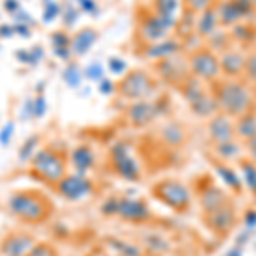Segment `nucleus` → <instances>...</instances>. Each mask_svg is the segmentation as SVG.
Here are the masks:
<instances>
[{"mask_svg":"<svg viewBox=\"0 0 256 256\" xmlns=\"http://www.w3.org/2000/svg\"><path fill=\"white\" fill-rule=\"evenodd\" d=\"M229 34L232 41H236L239 44H250L256 38V28H253L246 20H242V22L236 24L234 28H230Z\"/></svg>","mask_w":256,"mask_h":256,"instance_id":"obj_29","label":"nucleus"},{"mask_svg":"<svg viewBox=\"0 0 256 256\" xmlns=\"http://www.w3.org/2000/svg\"><path fill=\"white\" fill-rule=\"evenodd\" d=\"M159 92V80L150 72L144 68L128 70L120 77L116 84V94L126 101H142L154 99Z\"/></svg>","mask_w":256,"mask_h":256,"instance_id":"obj_3","label":"nucleus"},{"mask_svg":"<svg viewBox=\"0 0 256 256\" xmlns=\"http://www.w3.org/2000/svg\"><path fill=\"white\" fill-rule=\"evenodd\" d=\"M226 256H242V250L241 248H232L230 251H227Z\"/></svg>","mask_w":256,"mask_h":256,"instance_id":"obj_46","label":"nucleus"},{"mask_svg":"<svg viewBox=\"0 0 256 256\" xmlns=\"http://www.w3.org/2000/svg\"><path fill=\"white\" fill-rule=\"evenodd\" d=\"M31 172L36 180L48 184L50 188H55L56 183L68 174L67 172V159L64 154L52 147H43L34 152L31 158Z\"/></svg>","mask_w":256,"mask_h":256,"instance_id":"obj_4","label":"nucleus"},{"mask_svg":"<svg viewBox=\"0 0 256 256\" xmlns=\"http://www.w3.org/2000/svg\"><path fill=\"white\" fill-rule=\"evenodd\" d=\"M230 41H232L230 34L224 31V28H220V30L214 32L210 38L205 40V43H207L205 46H208L210 50H214V52L220 55L222 52H226L227 48H230Z\"/></svg>","mask_w":256,"mask_h":256,"instance_id":"obj_30","label":"nucleus"},{"mask_svg":"<svg viewBox=\"0 0 256 256\" xmlns=\"http://www.w3.org/2000/svg\"><path fill=\"white\" fill-rule=\"evenodd\" d=\"M43 113H44V102H43V98H40L38 102H36V114L43 116Z\"/></svg>","mask_w":256,"mask_h":256,"instance_id":"obj_45","label":"nucleus"},{"mask_svg":"<svg viewBox=\"0 0 256 256\" xmlns=\"http://www.w3.org/2000/svg\"><path fill=\"white\" fill-rule=\"evenodd\" d=\"M238 166H239V171H241V180H242L244 188L253 196H256V160L244 156V158L238 162Z\"/></svg>","mask_w":256,"mask_h":256,"instance_id":"obj_28","label":"nucleus"},{"mask_svg":"<svg viewBox=\"0 0 256 256\" xmlns=\"http://www.w3.org/2000/svg\"><path fill=\"white\" fill-rule=\"evenodd\" d=\"M214 147V154H216L217 160H222V162H239L242 158H244V144L239 138H232L229 142H222L217 144Z\"/></svg>","mask_w":256,"mask_h":256,"instance_id":"obj_22","label":"nucleus"},{"mask_svg":"<svg viewBox=\"0 0 256 256\" xmlns=\"http://www.w3.org/2000/svg\"><path fill=\"white\" fill-rule=\"evenodd\" d=\"M234 125H236V137L239 140H242V144L256 137V113L254 111L236 118L234 120Z\"/></svg>","mask_w":256,"mask_h":256,"instance_id":"obj_26","label":"nucleus"},{"mask_svg":"<svg viewBox=\"0 0 256 256\" xmlns=\"http://www.w3.org/2000/svg\"><path fill=\"white\" fill-rule=\"evenodd\" d=\"M102 94H111V92H116V84H113L111 80H102L101 82V88H99Z\"/></svg>","mask_w":256,"mask_h":256,"instance_id":"obj_43","label":"nucleus"},{"mask_svg":"<svg viewBox=\"0 0 256 256\" xmlns=\"http://www.w3.org/2000/svg\"><path fill=\"white\" fill-rule=\"evenodd\" d=\"M116 217L125 222H132V224H144L152 218V210L148 208L146 202L138 200V198L118 196Z\"/></svg>","mask_w":256,"mask_h":256,"instance_id":"obj_14","label":"nucleus"},{"mask_svg":"<svg viewBox=\"0 0 256 256\" xmlns=\"http://www.w3.org/2000/svg\"><path fill=\"white\" fill-rule=\"evenodd\" d=\"M7 210L14 218L28 226L44 224L53 214L52 200L34 188L14 190L7 198Z\"/></svg>","mask_w":256,"mask_h":256,"instance_id":"obj_2","label":"nucleus"},{"mask_svg":"<svg viewBox=\"0 0 256 256\" xmlns=\"http://www.w3.org/2000/svg\"><path fill=\"white\" fill-rule=\"evenodd\" d=\"M53 190L65 200L79 202L94 192V183L86 174L74 172V174H67L65 178H62Z\"/></svg>","mask_w":256,"mask_h":256,"instance_id":"obj_11","label":"nucleus"},{"mask_svg":"<svg viewBox=\"0 0 256 256\" xmlns=\"http://www.w3.org/2000/svg\"><path fill=\"white\" fill-rule=\"evenodd\" d=\"M202 220H204L205 227H207L210 232L216 234L218 238H224L236 226L238 212L232 204H227L224 207L214 210V212L202 214Z\"/></svg>","mask_w":256,"mask_h":256,"instance_id":"obj_13","label":"nucleus"},{"mask_svg":"<svg viewBox=\"0 0 256 256\" xmlns=\"http://www.w3.org/2000/svg\"><path fill=\"white\" fill-rule=\"evenodd\" d=\"M88 256H90V254H88Z\"/></svg>","mask_w":256,"mask_h":256,"instance_id":"obj_49","label":"nucleus"},{"mask_svg":"<svg viewBox=\"0 0 256 256\" xmlns=\"http://www.w3.org/2000/svg\"><path fill=\"white\" fill-rule=\"evenodd\" d=\"M216 7L218 19H220V26L229 28V30L242 20L250 19L256 10L253 4H246L241 0H218Z\"/></svg>","mask_w":256,"mask_h":256,"instance_id":"obj_12","label":"nucleus"},{"mask_svg":"<svg viewBox=\"0 0 256 256\" xmlns=\"http://www.w3.org/2000/svg\"><path fill=\"white\" fill-rule=\"evenodd\" d=\"M110 246L113 248L120 256H147L142 248H138L137 244H134V242L123 241V239H116V238L110 239Z\"/></svg>","mask_w":256,"mask_h":256,"instance_id":"obj_31","label":"nucleus"},{"mask_svg":"<svg viewBox=\"0 0 256 256\" xmlns=\"http://www.w3.org/2000/svg\"><path fill=\"white\" fill-rule=\"evenodd\" d=\"M214 98L217 101L218 111L230 118H239L246 113L254 111L256 96L253 86L242 79H218L210 84Z\"/></svg>","mask_w":256,"mask_h":256,"instance_id":"obj_1","label":"nucleus"},{"mask_svg":"<svg viewBox=\"0 0 256 256\" xmlns=\"http://www.w3.org/2000/svg\"><path fill=\"white\" fill-rule=\"evenodd\" d=\"M152 195L156 196V200L160 202L162 205H166L168 208L174 210V212H186L192 207L193 195L190 192V188L183 181L180 180H162L152 186Z\"/></svg>","mask_w":256,"mask_h":256,"instance_id":"obj_7","label":"nucleus"},{"mask_svg":"<svg viewBox=\"0 0 256 256\" xmlns=\"http://www.w3.org/2000/svg\"><path fill=\"white\" fill-rule=\"evenodd\" d=\"M110 72H113L114 76H123L126 72V64L122 58H110L108 62Z\"/></svg>","mask_w":256,"mask_h":256,"instance_id":"obj_39","label":"nucleus"},{"mask_svg":"<svg viewBox=\"0 0 256 256\" xmlns=\"http://www.w3.org/2000/svg\"><path fill=\"white\" fill-rule=\"evenodd\" d=\"M218 58H220L222 77H226V79H241L242 74H244L248 58V53L242 52V48H227L226 52H222L218 55Z\"/></svg>","mask_w":256,"mask_h":256,"instance_id":"obj_17","label":"nucleus"},{"mask_svg":"<svg viewBox=\"0 0 256 256\" xmlns=\"http://www.w3.org/2000/svg\"><path fill=\"white\" fill-rule=\"evenodd\" d=\"M36 142H38V137H31L30 140L26 142V146L20 147V152H19V158L20 159H30L34 156V147H36Z\"/></svg>","mask_w":256,"mask_h":256,"instance_id":"obj_38","label":"nucleus"},{"mask_svg":"<svg viewBox=\"0 0 256 256\" xmlns=\"http://www.w3.org/2000/svg\"><path fill=\"white\" fill-rule=\"evenodd\" d=\"M244 150H246L248 158L256 160V137L248 140V142H244Z\"/></svg>","mask_w":256,"mask_h":256,"instance_id":"obj_42","label":"nucleus"},{"mask_svg":"<svg viewBox=\"0 0 256 256\" xmlns=\"http://www.w3.org/2000/svg\"><path fill=\"white\" fill-rule=\"evenodd\" d=\"M102 74H104V70H102V67L99 64H92L86 68V77H88V79H92V80L102 79Z\"/></svg>","mask_w":256,"mask_h":256,"instance_id":"obj_40","label":"nucleus"},{"mask_svg":"<svg viewBox=\"0 0 256 256\" xmlns=\"http://www.w3.org/2000/svg\"><path fill=\"white\" fill-rule=\"evenodd\" d=\"M171 102L166 96L158 99H142V101H134L125 111V118L128 125L134 128H146L159 120L160 116L169 113Z\"/></svg>","mask_w":256,"mask_h":256,"instance_id":"obj_5","label":"nucleus"},{"mask_svg":"<svg viewBox=\"0 0 256 256\" xmlns=\"http://www.w3.org/2000/svg\"><path fill=\"white\" fill-rule=\"evenodd\" d=\"M159 135H160V142L164 146L171 147V148H180L184 146L188 138V134H186V128L181 125L180 122H168L160 126L159 130Z\"/></svg>","mask_w":256,"mask_h":256,"instance_id":"obj_21","label":"nucleus"},{"mask_svg":"<svg viewBox=\"0 0 256 256\" xmlns=\"http://www.w3.org/2000/svg\"><path fill=\"white\" fill-rule=\"evenodd\" d=\"M220 19L217 14V7H210L202 14L195 16V34L200 40H207L216 31L220 30Z\"/></svg>","mask_w":256,"mask_h":256,"instance_id":"obj_20","label":"nucleus"},{"mask_svg":"<svg viewBox=\"0 0 256 256\" xmlns=\"http://www.w3.org/2000/svg\"><path fill=\"white\" fill-rule=\"evenodd\" d=\"M207 134L208 140L212 142V146L222 142H229L236 137V125H234V118L227 116V114L218 111L217 114H214L207 123Z\"/></svg>","mask_w":256,"mask_h":256,"instance_id":"obj_16","label":"nucleus"},{"mask_svg":"<svg viewBox=\"0 0 256 256\" xmlns=\"http://www.w3.org/2000/svg\"><path fill=\"white\" fill-rule=\"evenodd\" d=\"M110 168L118 178L130 183H137L142 178V169L137 158L134 156L132 146L128 142H116L110 150Z\"/></svg>","mask_w":256,"mask_h":256,"instance_id":"obj_8","label":"nucleus"},{"mask_svg":"<svg viewBox=\"0 0 256 256\" xmlns=\"http://www.w3.org/2000/svg\"><path fill=\"white\" fill-rule=\"evenodd\" d=\"M244 80L250 82L253 88H256V48L248 52L246 58V67H244Z\"/></svg>","mask_w":256,"mask_h":256,"instance_id":"obj_34","label":"nucleus"},{"mask_svg":"<svg viewBox=\"0 0 256 256\" xmlns=\"http://www.w3.org/2000/svg\"><path fill=\"white\" fill-rule=\"evenodd\" d=\"M218 0H181L184 7V12L192 16H198L202 14L204 10L210 9V7H216Z\"/></svg>","mask_w":256,"mask_h":256,"instance_id":"obj_33","label":"nucleus"},{"mask_svg":"<svg viewBox=\"0 0 256 256\" xmlns=\"http://www.w3.org/2000/svg\"><path fill=\"white\" fill-rule=\"evenodd\" d=\"M188 64H190V72L193 77L200 79L205 84H214L218 79H222V70H220V58L218 53L208 46L202 44L198 48H193L188 53Z\"/></svg>","mask_w":256,"mask_h":256,"instance_id":"obj_6","label":"nucleus"},{"mask_svg":"<svg viewBox=\"0 0 256 256\" xmlns=\"http://www.w3.org/2000/svg\"><path fill=\"white\" fill-rule=\"evenodd\" d=\"M36 244L32 234L24 230H12L6 234L0 241V254L2 256H26L30 250Z\"/></svg>","mask_w":256,"mask_h":256,"instance_id":"obj_15","label":"nucleus"},{"mask_svg":"<svg viewBox=\"0 0 256 256\" xmlns=\"http://www.w3.org/2000/svg\"><path fill=\"white\" fill-rule=\"evenodd\" d=\"M147 256H162V254H147Z\"/></svg>","mask_w":256,"mask_h":256,"instance_id":"obj_48","label":"nucleus"},{"mask_svg":"<svg viewBox=\"0 0 256 256\" xmlns=\"http://www.w3.org/2000/svg\"><path fill=\"white\" fill-rule=\"evenodd\" d=\"M198 200H200V207H202V214H208L214 212V210L224 207V205L230 204L229 196L224 190H220L217 184L214 183H207L204 184L200 190H198Z\"/></svg>","mask_w":256,"mask_h":256,"instance_id":"obj_19","label":"nucleus"},{"mask_svg":"<svg viewBox=\"0 0 256 256\" xmlns=\"http://www.w3.org/2000/svg\"><path fill=\"white\" fill-rule=\"evenodd\" d=\"M241 2H246V4H253V6H254V0H241Z\"/></svg>","mask_w":256,"mask_h":256,"instance_id":"obj_47","label":"nucleus"},{"mask_svg":"<svg viewBox=\"0 0 256 256\" xmlns=\"http://www.w3.org/2000/svg\"><path fill=\"white\" fill-rule=\"evenodd\" d=\"M70 162H72L76 172H79V174H86V172L94 168L96 154H94V150L89 146L80 144V146H77L72 150V154H70Z\"/></svg>","mask_w":256,"mask_h":256,"instance_id":"obj_23","label":"nucleus"},{"mask_svg":"<svg viewBox=\"0 0 256 256\" xmlns=\"http://www.w3.org/2000/svg\"><path fill=\"white\" fill-rule=\"evenodd\" d=\"M178 18L160 16L154 10H146L144 16L138 18V34L146 41V44L158 43L169 38L171 30H176Z\"/></svg>","mask_w":256,"mask_h":256,"instance_id":"obj_10","label":"nucleus"},{"mask_svg":"<svg viewBox=\"0 0 256 256\" xmlns=\"http://www.w3.org/2000/svg\"><path fill=\"white\" fill-rule=\"evenodd\" d=\"M242 222H244V226L248 229H254L256 227V210H248L244 214V217H242Z\"/></svg>","mask_w":256,"mask_h":256,"instance_id":"obj_41","label":"nucleus"},{"mask_svg":"<svg viewBox=\"0 0 256 256\" xmlns=\"http://www.w3.org/2000/svg\"><path fill=\"white\" fill-rule=\"evenodd\" d=\"M181 7V0H154L152 10L158 12L160 16H168V18H176V12Z\"/></svg>","mask_w":256,"mask_h":256,"instance_id":"obj_32","label":"nucleus"},{"mask_svg":"<svg viewBox=\"0 0 256 256\" xmlns=\"http://www.w3.org/2000/svg\"><path fill=\"white\" fill-rule=\"evenodd\" d=\"M184 48L183 41L180 38H166L162 41H158V43H150V44H146L144 46V52H142V56L144 58H148L152 62H158V60H162V58H168V56H172L176 53H181Z\"/></svg>","mask_w":256,"mask_h":256,"instance_id":"obj_18","label":"nucleus"},{"mask_svg":"<svg viewBox=\"0 0 256 256\" xmlns=\"http://www.w3.org/2000/svg\"><path fill=\"white\" fill-rule=\"evenodd\" d=\"M12 126H14L12 123H10V125H7V126H6V132H4V134L0 135V140H2V146H6V144H7V138H9L10 135H12V132H14V130H12Z\"/></svg>","mask_w":256,"mask_h":256,"instance_id":"obj_44","label":"nucleus"},{"mask_svg":"<svg viewBox=\"0 0 256 256\" xmlns=\"http://www.w3.org/2000/svg\"><path fill=\"white\" fill-rule=\"evenodd\" d=\"M98 40V31L92 28H84V30L77 31V34L70 40V50H72L74 55H86L90 48L94 46Z\"/></svg>","mask_w":256,"mask_h":256,"instance_id":"obj_25","label":"nucleus"},{"mask_svg":"<svg viewBox=\"0 0 256 256\" xmlns=\"http://www.w3.org/2000/svg\"><path fill=\"white\" fill-rule=\"evenodd\" d=\"M214 168H216V172L220 178V181L226 184L227 188L230 190L232 193H241L242 192V180L239 176V172L234 169L230 164L222 162V160H214Z\"/></svg>","mask_w":256,"mask_h":256,"instance_id":"obj_24","label":"nucleus"},{"mask_svg":"<svg viewBox=\"0 0 256 256\" xmlns=\"http://www.w3.org/2000/svg\"><path fill=\"white\" fill-rule=\"evenodd\" d=\"M64 79H65V82H67L68 86H72V88L79 86L80 84V70H79V67H76V65H70V67L65 70Z\"/></svg>","mask_w":256,"mask_h":256,"instance_id":"obj_37","label":"nucleus"},{"mask_svg":"<svg viewBox=\"0 0 256 256\" xmlns=\"http://www.w3.org/2000/svg\"><path fill=\"white\" fill-rule=\"evenodd\" d=\"M101 214L102 216H106V217H113V216H116V212H118V196H110L106 202H102V205H101Z\"/></svg>","mask_w":256,"mask_h":256,"instance_id":"obj_36","label":"nucleus"},{"mask_svg":"<svg viewBox=\"0 0 256 256\" xmlns=\"http://www.w3.org/2000/svg\"><path fill=\"white\" fill-rule=\"evenodd\" d=\"M26 256H58V251L46 241H36V244L31 248Z\"/></svg>","mask_w":256,"mask_h":256,"instance_id":"obj_35","label":"nucleus"},{"mask_svg":"<svg viewBox=\"0 0 256 256\" xmlns=\"http://www.w3.org/2000/svg\"><path fill=\"white\" fill-rule=\"evenodd\" d=\"M142 242H144V248H146V253L147 254H166L169 253V250H171V241L162 236V234L159 232H148L146 236L142 238Z\"/></svg>","mask_w":256,"mask_h":256,"instance_id":"obj_27","label":"nucleus"},{"mask_svg":"<svg viewBox=\"0 0 256 256\" xmlns=\"http://www.w3.org/2000/svg\"><path fill=\"white\" fill-rule=\"evenodd\" d=\"M154 72L160 82L178 89L181 84H184V82L192 77L188 55H184V53L181 52L172 56H168V58L154 62Z\"/></svg>","mask_w":256,"mask_h":256,"instance_id":"obj_9","label":"nucleus"}]
</instances>
